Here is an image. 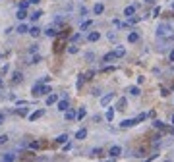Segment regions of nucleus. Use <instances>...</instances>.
<instances>
[{"label":"nucleus","instance_id":"33","mask_svg":"<svg viewBox=\"0 0 174 162\" xmlns=\"http://www.w3.org/2000/svg\"><path fill=\"white\" fill-rule=\"evenodd\" d=\"M124 106H126V98H120L118 100V110H124Z\"/></svg>","mask_w":174,"mask_h":162},{"label":"nucleus","instance_id":"18","mask_svg":"<svg viewBox=\"0 0 174 162\" xmlns=\"http://www.w3.org/2000/svg\"><path fill=\"white\" fill-rule=\"evenodd\" d=\"M45 35H46V37H56L58 31H56L54 27H48V29H45Z\"/></svg>","mask_w":174,"mask_h":162},{"label":"nucleus","instance_id":"49","mask_svg":"<svg viewBox=\"0 0 174 162\" xmlns=\"http://www.w3.org/2000/svg\"><path fill=\"white\" fill-rule=\"evenodd\" d=\"M0 87H2V79H0Z\"/></svg>","mask_w":174,"mask_h":162},{"label":"nucleus","instance_id":"27","mask_svg":"<svg viewBox=\"0 0 174 162\" xmlns=\"http://www.w3.org/2000/svg\"><path fill=\"white\" fill-rule=\"evenodd\" d=\"M68 52H70V54H78V52H79V46H78V45L68 46Z\"/></svg>","mask_w":174,"mask_h":162},{"label":"nucleus","instance_id":"36","mask_svg":"<svg viewBox=\"0 0 174 162\" xmlns=\"http://www.w3.org/2000/svg\"><path fill=\"white\" fill-rule=\"evenodd\" d=\"M8 143V135H0V145Z\"/></svg>","mask_w":174,"mask_h":162},{"label":"nucleus","instance_id":"31","mask_svg":"<svg viewBox=\"0 0 174 162\" xmlns=\"http://www.w3.org/2000/svg\"><path fill=\"white\" fill-rule=\"evenodd\" d=\"M39 147H41V143H39V141H33V143H29V149H33V151H37Z\"/></svg>","mask_w":174,"mask_h":162},{"label":"nucleus","instance_id":"11","mask_svg":"<svg viewBox=\"0 0 174 162\" xmlns=\"http://www.w3.org/2000/svg\"><path fill=\"white\" fill-rule=\"evenodd\" d=\"M114 54H116V58H124V56H126V48H124V46H116Z\"/></svg>","mask_w":174,"mask_h":162},{"label":"nucleus","instance_id":"12","mask_svg":"<svg viewBox=\"0 0 174 162\" xmlns=\"http://www.w3.org/2000/svg\"><path fill=\"white\" fill-rule=\"evenodd\" d=\"M76 118H78V112H76V110H70V108H68V110H66V120L72 122V120H76Z\"/></svg>","mask_w":174,"mask_h":162},{"label":"nucleus","instance_id":"14","mask_svg":"<svg viewBox=\"0 0 174 162\" xmlns=\"http://www.w3.org/2000/svg\"><path fill=\"white\" fill-rule=\"evenodd\" d=\"M103 12H105V6H103L101 2H99V4H95V8H93V14L99 16V14H103Z\"/></svg>","mask_w":174,"mask_h":162},{"label":"nucleus","instance_id":"24","mask_svg":"<svg viewBox=\"0 0 174 162\" xmlns=\"http://www.w3.org/2000/svg\"><path fill=\"white\" fill-rule=\"evenodd\" d=\"M85 137H87V129H83V127H81V129L76 133V139H85Z\"/></svg>","mask_w":174,"mask_h":162},{"label":"nucleus","instance_id":"15","mask_svg":"<svg viewBox=\"0 0 174 162\" xmlns=\"http://www.w3.org/2000/svg\"><path fill=\"white\" fill-rule=\"evenodd\" d=\"M128 93L132 95V97H139V95H141V89H139V87H130Z\"/></svg>","mask_w":174,"mask_h":162},{"label":"nucleus","instance_id":"42","mask_svg":"<svg viewBox=\"0 0 174 162\" xmlns=\"http://www.w3.org/2000/svg\"><path fill=\"white\" fill-rule=\"evenodd\" d=\"M18 106H27V100H18Z\"/></svg>","mask_w":174,"mask_h":162},{"label":"nucleus","instance_id":"7","mask_svg":"<svg viewBox=\"0 0 174 162\" xmlns=\"http://www.w3.org/2000/svg\"><path fill=\"white\" fill-rule=\"evenodd\" d=\"M99 39H101V33H99V31H91L89 35H87V41H89V42H97Z\"/></svg>","mask_w":174,"mask_h":162},{"label":"nucleus","instance_id":"4","mask_svg":"<svg viewBox=\"0 0 174 162\" xmlns=\"http://www.w3.org/2000/svg\"><path fill=\"white\" fill-rule=\"evenodd\" d=\"M139 8V4H133V6H126V8H124V16H126V18H132L133 14H135V10Z\"/></svg>","mask_w":174,"mask_h":162},{"label":"nucleus","instance_id":"48","mask_svg":"<svg viewBox=\"0 0 174 162\" xmlns=\"http://www.w3.org/2000/svg\"><path fill=\"white\" fill-rule=\"evenodd\" d=\"M170 122H172V124H174V114H172V118H170Z\"/></svg>","mask_w":174,"mask_h":162},{"label":"nucleus","instance_id":"19","mask_svg":"<svg viewBox=\"0 0 174 162\" xmlns=\"http://www.w3.org/2000/svg\"><path fill=\"white\" fill-rule=\"evenodd\" d=\"M16 18L18 19H25V18H29V16H27V12H25L23 8H18V16H16Z\"/></svg>","mask_w":174,"mask_h":162},{"label":"nucleus","instance_id":"22","mask_svg":"<svg viewBox=\"0 0 174 162\" xmlns=\"http://www.w3.org/2000/svg\"><path fill=\"white\" fill-rule=\"evenodd\" d=\"M105 118H106L108 122H112V120H114V110H112V108H108V110H106V114H105Z\"/></svg>","mask_w":174,"mask_h":162},{"label":"nucleus","instance_id":"46","mask_svg":"<svg viewBox=\"0 0 174 162\" xmlns=\"http://www.w3.org/2000/svg\"><path fill=\"white\" fill-rule=\"evenodd\" d=\"M145 2H147V4H153V2H155V0H145Z\"/></svg>","mask_w":174,"mask_h":162},{"label":"nucleus","instance_id":"5","mask_svg":"<svg viewBox=\"0 0 174 162\" xmlns=\"http://www.w3.org/2000/svg\"><path fill=\"white\" fill-rule=\"evenodd\" d=\"M138 124H139L138 118H135V120H122V122H120V127L126 129V127H133V125H138Z\"/></svg>","mask_w":174,"mask_h":162},{"label":"nucleus","instance_id":"1","mask_svg":"<svg viewBox=\"0 0 174 162\" xmlns=\"http://www.w3.org/2000/svg\"><path fill=\"white\" fill-rule=\"evenodd\" d=\"M31 93H33V97H39V95H48V93H51V87H48V85H45L43 81H37V83L33 85Z\"/></svg>","mask_w":174,"mask_h":162},{"label":"nucleus","instance_id":"25","mask_svg":"<svg viewBox=\"0 0 174 162\" xmlns=\"http://www.w3.org/2000/svg\"><path fill=\"white\" fill-rule=\"evenodd\" d=\"M21 79H23V75L19 74V71H16V74L12 75V83H18V81H21Z\"/></svg>","mask_w":174,"mask_h":162},{"label":"nucleus","instance_id":"9","mask_svg":"<svg viewBox=\"0 0 174 162\" xmlns=\"http://www.w3.org/2000/svg\"><path fill=\"white\" fill-rule=\"evenodd\" d=\"M138 41H139V33L138 31H130L128 33V42L133 45V42H138Z\"/></svg>","mask_w":174,"mask_h":162},{"label":"nucleus","instance_id":"34","mask_svg":"<svg viewBox=\"0 0 174 162\" xmlns=\"http://www.w3.org/2000/svg\"><path fill=\"white\" fill-rule=\"evenodd\" d=\"M31 4L29 0H23V2H19V8H23V10H27V6Z\"/></svg>","mask_w":174,"mask_h":162},{"label":"nucleus","instance_id":"39","mask_svg":"<svg viewBox=\"0 0 174 162\" xmlns=\"http://www.w3.org/2000/svg\"><path fill=\"white\" fill-rule=\"evenodd\" d=\"M159 14H160V8H159V6H157V8L153 10V18H157V16H159Z\"/></svg>","mask_w":174,"mask_h":162},{"label":"nucleus","instance_id":"6","mask_svg":"<svg viewBox=\"0 0 174 162\" xmlns=\"http://www.w3.org/2000/svg\"><path fill=\"white\" fill-rule=\"evenodd\" d=\"M56 108H58L60 112H66L70 108V104H68V98H62V100H58L56 102Z\"/></svg>","mask_w":174,"mask_h":162},{"label":"nucleus","instance_id":"17","mask_svg":"<svg viewBox=\"0 0 174 162\" xmlns=\"http://www.w3.org/2000/svg\"><path fill=\"white\" fill-rule=\"evenodd\" d=\"M29 35H31V37H37V35H41V27H37V25H33V27L29 29Z\"/></svg>","mask_w":174,"mask_h":162},{"label":"nucleus","instance_id":"43","mask_svg":"<svg viewBox=\"0 0 174 162\" xmlns=\"http://www.w3.org/2000/svg\"><path fill=\"white\" fill-rule=\"evenodd\" d=\"M70 149H72V145H70V143H64V153H66V151H70Z\"/></svg>","mask_w":174,"mask_h":162},{"label":"nucleus","instance_id":"45","mask_svg":"<svg viewBox=\"0 0 174 162\" xmlns=\"http://www.w3.org/2000/svg\"><path fill=\"white\" fill-rule=\"evenodd\" d=\"M29 2H31V4H39V2H41V0H29Z\"/></svg>","mask_w":174,"mask_h":162},{"label":"nucleus","instance_id":"28","mask_svg":"<svg viewBox=\"0 0 174 162\" xmlns=\"http://www.w3.org/2000/svg\"><path fill=\"white\" fill-rule=\"evenodd\" d=\"M16 31H18L19 35H23V33H29V29H27V25H23V23H21V25H19V27L16 29Z\"/></svg>","mask_w":174,"mask_h":162},{"label":"nucleus","instance_id":"3","mask_svg":"<svg viewBox=\"0 0 174 162\" xmlns=\"http://www.w3.org/2000/svg\"><path fill=\"white\" fill-rule=\"evenodd\" d=\"M108 154H110V158H118L120 154H122V147H120V145H112L110 151H108Z\"/></svg>","mask_w":174,"mask_h":162},{"label":"nucleus","instance_id":"37","mask_svg":"<svg viewBox=\"0 0 174 162\" xmlns=\"http://www.w3.org/2000/svg\"><path fill=\"white\" fill-rule=\"evenodd\" d=\"M160 95H163V97H168V89H165V87H160Z\"/></svg>","mask_w":174,"mask_h":162},{"label":"nucleus","instance_id":"20","mask_svg":"<svg viewBox=\"0 0 174 162\" xmlns=\"http://www.w3.org/2000/svg\"><path fill=\"white\" fill-rule=\"evenodd\" d=\"M112 60H116L114 52H108V54H105V58H103V62H112Z\"/></svg>","mask_w":174,"mask_h":162},{"label":"nucleus","instance_id":"30","mask_svg":"<svg viewBox=\"0 0 174 162\" xmlns=\"http://www.w3.org/2000/svg\"><path fill=\"white\" fill-rule=\"evenodd\" d=\"M153 125H155L157 129H165V124H163L160 120H155V122H153Z\"/></svg>","mask_w":174,"mask_h":162},{"label":"nucleus","instance_id":"10","mask_svg":"<svg viewBox=\"0 0 174 162\" xmlns=\"http://www.w3.org/2000/svg\"><path fill=\"white\" fill-rule=\"evenodd\" d=\"M41 116H45V110H37V112H33V114H29V120L35 122V120H39Z\"/></svg>","mask_w":174,"mask_h":162},{"label":"nucleus","instance_id":"38","mask_svg":"<svg viewBox=\"0 0 174 162\" xmlns=\"http://www.w3.org/2000/svg\"><path fill=\"white\" fill-rule=\"evenodd\" d=\"M91 154H93V156H99V154H101V149H93Z\"/></svg>","mask_w":174,"mask_h":162},{"label":"nucleus","instance_id":"8","mask_svg":"<svg viewBox=\"0 0 174 162\" xmlns=\"http://www.w3.org/2000/svg\"><path fill=\"white\" fill-rule=\"evenodd\" d=\"M112 98H114V93H108V95H105V97L101 98V104L103 106H108L110 102H112Z\"/></svg>","mask_w":174,"mask_h":162},{"label":"nucleus","instance_id":"32","mask_svg":"<svg viewBox=\"0 0 174 162\" xmlns=\"http://www.w3.org/2000/svg\"><path fill=\"white\" fill-rule=\"evenodd\" d=\"M39 62H41V56H39V54H35V56L31 58V62H29V64H39Z\"/></svg>","mask_w":174,"mask_h":162},{"label":"nucleus","instance_id":"35","mask_svg":"<svg viewBox=\"0 0 174 162\" xmlns=\"http://www.w3.org/2000/svg\"><path fill=\"white\" fill-rule=\"evenodd\" d=\"M79 39H81V33H76V35H72V42H78Z\"/></svg>","mask_w":174,"mask_h":162},{"label":"nucleus","instance_id":"50","mask_svg":"<svg viewBox=\"0 0 174 162\" xmlns=\"http://www.w3.org/2000/svg\"><path fill=\"white\" fill-rule=\"evenodd\" d=\"M172 8H174V2H172Z\"/></svg>","mask_w":174,"mask_h":162},{"label":"nucleus","instance_id":"23","mask_svg":"<svg viewBox=\"0 0 174 162\" xmlns=\"http://www.w3.org/2000/svg\"><path fill=\"white\" fill-rule=\"evenodd\" d=\"M41 16H43V12H41V10H37V12H33V14H29V18H31L33 21H37V19L41 18Z\"/></svg>","mask_w":174,"mask_h":162},{"label":"nucleus","instance_id":"47","mask_svg":"<svg viewBox=\"0 0 174 162\" xmlns=\"http://www.w3.org/2000/svg\"><path fill=\"white\" fill-rule=\"evenodd\" d=\"M2 120H4V116H2V114H0V124H2Z\"/></svg>","mask_w":174,"mask_h":162},{"label":"nucleus","instance_id":"44","mask_svg":"<svg viewBox=\"0 0 174 162\" xmlns=\"http://www.w3.org/2000/svg\"><path fill=\"white\" fill-rule=\"evenodd\" d=\"M168 60H170V62H174V50H170V54H168Z\"/></svg>","mask_w":174,"mask_h":162},{"label":"nucleus","instance_id":"16","mask_svg":"<svg viewBox=\"0 0 174 162\" xmlns=\"http://www.w3.org/2000/svg\"><path fill=\"white\" fill-rule=\"evenodd\" d=\"M2 160L4 162H12V160H16V154L14 153H6V154H2Z\"/></svg>","mask_w":174,"mask_h":162},{"label":"nucleus","instance_id":"41","mask_svg":"<svg viewBox=\"0 0 174 162\" xmlns=\"http://www.w3.org/2000/svg\"><path fill=\"white\" fill-rule=\"evenodd\" d=\"M108 39H110V41H116V33L110 31V33H108Z\"/></svg>","mask_w":174,"mask_h":162},{"label":"nucleus","instance_id":"2","mask_svg":"<svg viewBox=\"0 0 174 162\" xmlns=\"http://www.w3.org/2000/svg\"><path fill=\"white\" fill-rule=\"evenodd\" d=\"M157 35H159V37H168V35H172V27H170V23H159V27H157Z\"/></svg>","mask_w":174,"mask_h":162},{"label":"nucleus","instance_id":"29","mask_svg":"<svg viewBox=\"0 0 174 162\" xmlns=\"http://www.w3.org/2000/svg\"><path fill=\"white\" fill-rule=\"evenodd\" d=\"M91 25H93V21H91V19H87V21H83V23H81V31H85V29H89Z\"/></svg>","mask_w":174,"mask_h":162},{"label":"nucleus","instance_id":"21","mask_svg":"<svg viewBox=\"0 0 174 162\" xmlns=\"http://www.w3.org/2000/svg\"><path fill=\"white\" fill-rule=\"evenodd\" d=\"M56 143H62V145H64V143H68V135H66V133L58 135V137H56Z\"/></svg>","mask_w":174,"mask_h":162},{"label":"nucleus","instance_id":"40","mask_svg":"<svg viewBox=\"0 0 174 162\" xmlns=\"http://www.w3.org/2000/svg\"><path fill=\"white\" fill-rule=\"evenodd\" d=\"M147 116H149V114H145V112H143V114H139V116H138V120H139V122H143Z\"/></svg>","mask_w":174,"mask_h":162},{"label":"nucleus","instance_id":"13","mask_svg":"<svg viewBox=\"0 0 174 162\" xmlns=\"http://www.w3.org/2000/svg\"><path fill=\"white\" fill-rule=\"evenodd\" d=\"M56 102H58V97H56V95H48V97H46V106L56 104Z\"/></svg>","mask_w":174,"mask_h":162},{"label":"nucleus","instance_id":"26","mask_svg":"<svg viewBox=\"0 0 174 162\" xmlns=\"http://www.w3.org/2000/svg\"><path fill=\"white\" fill-rule=\"evenodd\" d=\"M85 116H87V110H85V108H79V110H78V120H83V118H85Z\"/></svg>","mask_w":174,"mask_h":162}]
</instances>
